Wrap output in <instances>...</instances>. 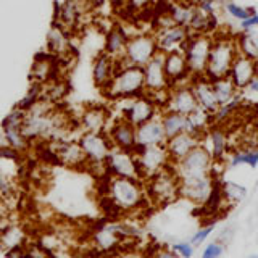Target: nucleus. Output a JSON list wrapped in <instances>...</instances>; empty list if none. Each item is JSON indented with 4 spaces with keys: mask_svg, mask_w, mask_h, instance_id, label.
Segmentation results:
<instances>
[{
    "mask_svg": "<svg viewBox=\"0 0 258 258\" xmlns=\"http://www.w3.org/2000/svg\"><path fill=\"white\" fill-rule=\"evenodd\" d=\"M67 94H68V83L64 79H61V76H60L44 86L42 99H45L47 102H50L52 105H56V107H58V103L67 97Z\"/></svg>",
    "mask_w": 258,
    "mask_h": 258,
    "instance_id": "obj_37",
    "label": "nucleus"
},
{
    "mask_svg": "<svg viewBox=\"0 0 258 258\" xmlns=\"http://www.w3.org/2000/svg\"><path fill=\"white\" fill-rule=\"evenodd\" d=\"M236 47H237V53L258 61V34L255 31L237 34Z\"/></svg>",
    "mask_w": 258,
    "mask_h": 258,
    "instance_id": "obj_35",
    "label": "nucleus"
},
{
    "mask_svg": "<svg viewBox=\"0 0 258 258\" xmlns=\"http://www.w3.org/2000/svg\"><path fill=\"white\" fill-rule=\"evenodd\" d=\"M215 174H210L199 179H189V181H179V197H184L196 205H202L208 199L212 192Z\"/></svg>",
    "mask_w": 258,
    "mask_h": 258,
    "instance_id": "obj_25",
    "label": "nucleus"
},
{
    "mask_svg": "<svg viewBox=\"0 0 258 258\" xmlns=\"http://www.w3.org/2000/svg\"><path fill=\"white\" fill-rule=\"evenodd\" d=\"M223 8H224V12L228 13L229 16H232L234 20H245L248 15H252L255 10L252 7H244V5H239L236 2H231V0H228V2H224L223 4Z\"/></svg>",
    "mask_w": 258,
    "mask_h": 258,
    "instance_id": "obj_43",
    "label": "nucleus"
},
{
    "mask_svg": "<svg viewBox=\"0 0 258 258\" xmlns=\"http://www.w3.org/2000/svg\"><path fill=\"white\" fill-rule=\"evenodd\" d=\"M78 144L86 157V166L99 168L103 171V163L113 149L107 133L105 131L103 133L81 131V134L78 137Z\"/></svg>",
    "mask_w": 258,
    "mask_h": 258,
    "instance_id": "obj_8",
    "label": "nucleus"
},
{
    "mask_svg": "<svg viewBox=\"0 0 258 258\" xmlns=\"http://www.w3.org/2000/svg\"><path fill=\"white\" fill-rule=\"evenodd\" d=\"M187 133L197 136V137H204L205 133L208 131V127L212 126V113H208L202 108H196L192 113H189L187 116Z\"/></svg>",
    "mask_w": 258,
    "mask_h": 258,
    "instance_id": "obj_34",
    "label": "nucleus"
},
{
    "mask_svg": "<svg viewBox=\"0 0 258 258\" xmlns=\"http://www.w3.org/2000/svg\"><path fill=\"white\" fill-rule=\"evenodd\" d=\"M7 258H26V250L23 248V245L10 248L7 250Z\"/></svg>",
    "mask_w": 258,
    "mask_h": 258,
    "instance_id": "obj_49",
    "label": "nucleus"
},
{
    "mask_svg": "<svg viewBox=\"0 0 258 258\" xmlns=\"http://www.w3.org/2000/svg\"><path fill=\"white\" fill-rule=\"evenodd\" d=\"M47 53L53 55L60 63L75 58V47H73V34L64 29L61 24L52 21L45 37Z\"/></svg>",
    "mask_w": 258,
    "mask_h": 258,
    "instance_id": "obj_13",
    "label": "nucleus"
},
{
    "mask_svg": "<svg viewBox=\"0 0 258 258\" xmlns=\"http://www.w3.org/2000/svg\"><path fill=\"white\" fill-rule=\"evenodd\" d=\"M42 94H44V86L39 84V83H32V81H31L26 94H24L23 99L16 103V107L21 108L23 111H26V110H29L32 107V105L37 103L40 99H42Z\"/></svg>",
    "mask_w": 258,
    "mask_h": 258,
    "instance_id": "obj_40",
    "label": "nucleus"
},
{
    "mask_svg": "<svg viewBox=\"0 0 258 258\" xmlns=\"http://www.w3.org/2000/svg\"><path fill=\"white\" fill-rule=\"evenodd\" d=\"M212 42H213V34H190L187 42L182 47V52L185 55V60H187V67L192 78L205 75Z\"/></svg>",
    "mask_w": 258,
    "mask_h": 258,
    "instance_id": "obj_10",
    "label": "nucleus"
},
{
    "mask_svg": "<svg viewBox=\"0 0 258 258\" xmlns=\"http://www.w3.org/2000/svg\"><path fill=\"white\" fill-rule=\"evenodd\" d=\"M190 87L194 97H196L197 107L208 113H213L218 108V100L213 91L212 81L205 76H197L190 79Z\"/></svg>",
    "mask_w": 258,
    "mask_h": 258,
    "instance_id": "obj_29",
    "label": "nucleus"
},
{
    "mask_svg": "<svg viewBox=\"0 0 258 258\" xmlns=\"http://www.w3.org/2000/svg\"><path fill=\"white\" fill-rule=\"evenodd\" d=\"M153 36H155V40H157L158 52L168 53L173 50H182V47L185 45V42H187L190 32L184 26L171 24V26H166L163 29L155 31Z\"/></svg>",
    "mask_w": 258,
    "mask_h": 258,
    "instance_id": "obj_21",
    "label": "nucleus"
},
{
    "mask_svg": "<svg viewBox=\"0 0 258 258\" xmlns=\"http://www.w3.org/2000/svg\"><path fill=\"white\" fill-rule=\"evenodd\" d=\"M111 145L115 149L131 150L136 149V127L123 118H111L108 127L105 129Z\"/></svg>",
    "mask_w": 258,
    "mask_h": 258,
    "instance_id": "obj_20",
    "label": "nucleus"
},
{
    "mask_svg": "<svg viewBox=\"0 0 258 258\" xmlns=\"http://www.w3.org/2000/svg\"><path fill=\"white\" fill-rule=\"evenodd\" d=\"M23 119L24 111L15 107L7 113L2 121V137L7 147H10L16 152H24L29 149L31 142L23 134Z\"/></svg>",
    "mask_w": 258,
    "mask_h": 258,
    "instance_id": "obj_12",
    "label": "nucleus"
},
{
    "mask_svg": "<svg viewBox=\"0 0 258 258\" xmlns=\"http://www.w3.org/2000/svg\"><path fill=\"white\" fill-rule=\"evenodd\" d=\"M169 15V18L177 26L187 28L192 20L194 10H196V4L194 2H185V0H176L171 5L165 7Z\"/></svg>",
    "mask_w": 258,
    "mask_h": 258,
    "instance_id": "obj_33",
    "label": "nucleus"
},
{
    "mask_svg": "<svg viewBox=\"0 0 258 258\" xmlns=\"http://www.w3.org/2000/svg\"><path fill=\"white\" fill-rule=\"evenodd\" d=\"M171 165L174 168L177 177H179V181L199 179V177L210 176L215 166L208 149L202 142L196 145L182 160Z\"/></svg>",
    "mask_w": 258,
    "mask_h": 258,
    "instance_id": "obj_5",
    "label": "nucleus"
},
{
    "mask_svg": "<svg viewBox=\"0 0 258 258\" xmlns=\"http://www.w3.org/2000/svg\"><path fill=\"white\" fill-rule=\"evenodd\" d=\"M163 68L166 73V78L171 86L190 83V71L187 67V60L182 50H173L163 53Z\"/></svg>",
    "mask_w": 258,
    "mask_h": 258,
    "instance_id": "obj_23",
    "label": "nucleus"
},
{
    "mask_svg": "<svg viewBox=\"0 0 258 258\" xmlns=\"http://www.w3.org/2000/svg\"><path fill=\"white\" fill-rule=\"evenodd\" d=\"M60 68L61 63L55 58L50 53H37L34 61L31 64V71H29V79L32 83H39V84H48L50 81L60 78Z\"/></svg>",
    "mask_w": 258,
    "mask_h": 258,
    "instance_id": "obj_19",
    "label": "nucleus"
},
{
    "mask_svg": "<svg viewBox=\"0 0 258 258\" xmlns=\"http://www.w3.org/2000/svg\"><path fill=\"white\" fill-rule=\"evenodd\" d=\"M228 76L232 81V84L236 86L237 91L240 92L242 89H245L255 78H258V61L237 53L229 68Z\"/></svg>",
    "mask_w": 258,
    "mask_h": 258,
    "instance_id": "obj_22",
    "label": "nucleus"
},
{
    "mask_svg": "<svg viewBox=\"0 0 258 258\" xmlns=\"http://www.w3.org/2000/svg\"><path fill=\"white\" fill-rule=\"evenodd\" d=\"M103 171L110 177H136V179H141L136 153L131 150H121L113 147L103 163Z\"/></svg>",
    "mask_w": 258,
    "mask_h": 258,
    "instance_id": "obj_14",
    "label": "nucleus"
},
{
    "mask_svg": "<svg viewBox=\"0 0 258 258\" xmlns=\"http://www.w3.org/2000/svg\"><path fill=\"white\" fill-rule=\"evenodd\" d=\"M226 160H228L229 166L232 168L240 165H248L255 168L258 165V147H240L236 150H231Z\"/></svg>",
    "mask_w": 258,
    "mask_h": 258,
    "instance_id": "obj_36",
    "label": "nucleus"
},
{
    "mask_svg": "<svg viewBox=\"0 0 258 258\" xmlns=\"http://www.w3.org/2000/svg\"><path fill=\"white\" fill-rule=\"evenodd\" d=\"M196 108H197V102H196V97H194L190 83H184V84L169 87L165 105L161 110L176 111V113H181L184 116H187L189 113H192Z\"/></svg>",
    "mask_w": 258,
    "mask_h": 258,
    "instance_id": "obj_17",
    "label": "nucleus"
},
{
    "mask_svg": "<svg viewBox=\"0 0 258 258\" xmlns=\"http://www.w3.org/2000/svg\"><path fill=\"white\" fill-rule=\"evenodd\" d=\"M153 2H155V5L168 7V5H171L173 2H176V0H153Z\"/></svg>",
    "mask_w": 258,
    "mask_h": 258,
    "instance_id": "obj_53",
    "label": "nucleus"
},
{
    "mask_svg": "<svg viewBox=\"0 0 258 258\" xmlns=\"http://www.w3.org/2000/svg\"><path fill=\"white\" fill-rule=\"evenodd\" d=\"M202 141H208V145H204L208 149L210 155H212L213 163H224L231 153L229 136L226 127L223 124H212L205 133V136L202 137Z\"/></svg>",
    "mask_w": 258,
    "mask_h": 258,
    "instance_id": "obj_18",
    "label": "nucleus"
},
{
    "mask_svg": "<svg viewBox=\"0 0 258 258\" xmlns=\"http://www.w3.org/2000/svg\"><path fill=\"white\" fill-rule=\"evenodd\" d=\"M16 184H15V173L7 171L4 166L0 165V197H12L15 194Z\"/></svg>",
    "mask_w": 258,
    "mask_h": 258,
    "instance_id": "obj_42",
    "label": "nucleus"
},
{
    "mask_svg": "<svg viewBox=\"0 0 258 258\" xmlns=\"http://www.w3.org/2000/svg\"><path fill=\"white\" fill-rule=\"evenodd\" d=\"M52 144H53L52 149L55 152L58 163H61L64 166H70V168L86 166V157L79 147L78 139L73 141L68 137V139H61V141H56Z\"/></svg>",
    "mask_w": 258,
    "mask_h": 258,
    "instance_id": "obj_26",
    "label": "nucleus"
},
{
    "mask_svg": "<svg viewBox=\"0 0 258 258\" xmlns=\"http://www.w3.org/2000/svg\"><path fill=\"white\" fill-rule=\"evenodd\" d=\"M89 10L92 8L89 7L87 0H63L55 8L53 21L61 24L71 34H75L83 26V20Z\"/></svg>",
    "mask_w": 258,
    "mask_h": 258,
    "instance_id": "obj_15",
    "label": "nucleus"
},
{
    "mask_svg": "<svg viewBox=\"0 0 258 258\" xmlns=\"http://www.w3.org/2000/svg\"><path fill=\"white\" fill-rule=\"evenodd\" d=\"M24 240V232L18 228H7L0 232V248L2 250H10L15 247L23 245Z\"/></svg>",
    "mask_w": 258,
    "mask_h": 258,
    "instance_id": "obj_39",
    "label": "nucleus"
},
{
    "mask_svg": "<svg viewBox=\"0 0 258 258\" xmlns=\"http://www.w3.org/2000/svg\"><path fill=\"white\" fill-rule=\"evenodd\" d=\"M105 2H107V0H87V4H89V7H91V8H99Z\"/></svg>",
    "mask_w": 258,
    "mask_h": 258,
    "instance_id": "obj_52",
    "label": "nucleus"
},
{
    "mask_svg": "<svg viewBox=\"0 0 258 258\" xmlns=\"http://www.w3.org/2000/svg\"><path fill=\"white\" fill-rule=\"evenodd\" d=\"M113 102H115L116 111H111V118H123L134 127L157 118L161 111L160 105L145 92L131 99H119Z\"/></svg>",
    "mask_w": 258,
    "mask_h": 258,
    "instance_id": "obj_3",
    "label": "nucleus"
},
{
    "mask_svg": "<svg viewBox=\"0 0 258 258\" xmlns=\"http://www.w3.org/2000/svg\"><path fill=\"white\" fill-rule=\"evenodd\" d=\"M185 2H194V0H185Z\"/></svg>",
    "mask_w": 258,
    "mask_h": 258,
    "instance_id": "obj_58",
    "label": "nucleus"
},
{
    "mask_svg": "<svg viewBox=\"0 0 258 258\" xmlns=\"http://www.w3.org/2000/svg\"><path fill=\"white\" fill-rule=\"evenodd\" d=\"M171 250L181 258H192L194 255V245L190 242H177V244L171 247Z\"/></svg>",
    "mask_w": 258,
    "mask_h": 258,
    "instance_id": "obj_46",
    "label": "nucleus"
},
{
    "mask_svg": "<svg viewBox=\"0 0 258 258\" xmlns=\"http://www.w3.org/2000/svg\"><path fill=\"white\" fill-rule=\"evenodd\" d=\"M107 196L123 210V212H131V210L139 208L145 202V189L141 179L136 177H110L108 176V187Z\"/></svg>",
    "mask_w": 258,
    "mask_h": 258,
    "instance_id": "obj_4",
    "label": "nucleus"
},
{
    "mask_svg": "<svg viewBox=\"0 0 258 258\" xmlns=\"http://www.w3.org/2000/svg\"><path fill=\"white\" fill-rule=\"evenodd\" d=\"M212 86H213V91H215V95H216L218 105L229 102L239 92L237 89H236V86L232 84V81L229 79V76H223V78L213 79Z\"/></svg>",
    "mask_w": 258,
    "mask_h": 258,
    "instance_id": "obj_38",
    "label": "nucleus"
},
{
    "mask_svg": "<svg viewBox=\"0 0 258 258\" xmlns=\"http://www.w3.org/2000/svg\"><path fill=\"white\" fill-rule=\"evenodd\" d=\"M157 53L158 47L153 32H136V34H129L123 55V63L142 68Z\"/></svg>",
    "mask_w": 258,
    "mask_h": 258,
    "instance_id": "obj_9",
    "label": "nucleus"
},
{
    "mask_svg": "<svg viewBox=\"0 0 258 258\" xmlns=\"http://www.w3.org/2000/svg\"><path fill=\"white\" fill-rule=\"evenodd\" d=\"M119 60L113 58L111 55L105 53L103 50L95 56L92 61V83L94 86L99 89L100 92H103L111 83L113 76L119 67Z\"/></svg>",
    "mask_w": 258,
    "mask_h": 258,
    "instance_id": "obj_24",
    "label": "nucleus"
},
{
    "mask_svg": "<svg viewBox=\"0 0 258 258\" xmlns=\"http://www.w3.org/2000/svg\"><path fill=\"white\" fill-rule=\"evenodd\" d=\"M152 258H177V255L173 250H160L158 253H155Z\"/></svg>",
    "mask_w": 258,
    "mask_h": 258,
    "instance_id": "obj_51",
    "label": "nucleus"
},
{
    "mask_svg": "<svg viewBox=\"0 0 258 258\" xmlns=\"http://www.w3.org/2000/svg\"><path fill=\"white\" fill-rule=\"evenodd\" d=\"M165 142H166V136L158 116L136 127V149L152 147V145H163Z\"/></svg>",
    "mask_w": 258,
    "mask_h": 258,
    "instance_id": "obj_27",
    "label": "nucleus"
},
{
    "mask_svg": "<svg viewBox=\"0 0 258 258\" xmlns=\"http://www.w3.org/2000/svg\"><path fill=\"white\" fill-rule=\"evenodd\" d=\"M213 229H215V224H205L204 228H200V229L192 236L190 244H192L194 247H196V245H200L202 242L207 240V237L213 232Z\"/></svg>",
    "mask_w": 258,
    "mask_h": 258,
    "instance_id": "obj_45",
    "label": "nucleus"
},
{
    "mask_svg": "<svg viewBox=\"0 0 258 258\" xmlns=\"http://www.w3.org/2000/svg\"><path fill=\"white\" fill-rule=\"evenodd\" d=\"M145 181H147V185H145L147 196L158 205L171 204L179 197V177H177L173 165L166 166Z\"/></svg>",
    "mask_w": 258,
    "mask_h": 258,
    "instance_id": "obj_7",
    "label": "nucleus"
},
{
    "mask_svg": "<svg viewBox=\"0 0 258 258\" xmlns=\"http://www.w3.org/2000/svg\"><path fill=\"white\" fill-rule=\"evenodd\" d=\"M223 197L228 204H237L242 199L247 196V189L244 185H239L236 182H224L221 184Z\"/></svg>",
    "mask_w": 258,
    "mask_h": 258,
    "instance_id": "obj_41",
    "label": "nucleus"
},
{
    "mask_svg": "<svg viewBox=\"0 0 258 258\" xmlns=\"http://www.w3.org/2000/svg\"><path fill=\"white\" fill-rule=\"evenodd\" d=\"M200 142H202L200 137L194 136L187 131L179 133L173 137H168L166 142H165V149L168 152L169 161H171V163H176V161L182 160Z\"/></svg>",
    "mask_w": 258,
    "mask_h": 258,
    "instance_id": "obj_28",
    "label": "nucleus"
},
{
    "mask_svg": "<svg viewBox=\"0 0 258 258\" xmlns=\"http://www.w3.org/2000/svg\"><path fill=\"white\" fill-rule=\"evenodd\" d=\"M224 252V247L223 244L220 242H212V244H208L205 248H204V252H202V258H220Z\"/></svg>",
    "mask_w": 258,
    "mask_h": 258,
    "instance_id": "obj_47",
    "label": "nucleus"
},
{
    "mask_svg": "<svg viewBox=\"0 0 258 258\" xmlns=\"http://www.w3.org/2000/svg\"><path fill=\"white\" fill-rule=\"evenodd\" d=\"M160 123L163 126V131L166 139L168 137H173L179 133L187 131V118L181 113H176V111H169V110H161L160 111Z\"/></svg>",
    "mask_w": 258,
    "mask_h": 258,
    "instance_id": "obj_32",
    "label": "nucleus"
},
{
    "mask_svg": "<svg viewBox=\"0 0 258 258\" xmlns=\"http://www.w3.org/2000/svg\"><path fill=\"white\" fill-rule=\"evenodd\" d=\"M123 7L129 13L139 15L142 12L150 10L152 7H155V2H153V0H124Z\"/></svg>",
    "mask_w": 258,
    "mask_h": 258,
    "instance_id": "obj_44",
    "label": "nucleus"
},
{
    "mask_svg": "<svg viewBox=\"0 0 258 258\" xmlns=\"http://www.w3.org/2000/svg\"><path fill=\"white\" fill-rule=\"evenodd\" d=\"M199 2H204V0H194V4H199Z\"/></svg>",
    "mask_w": 258,
    "mask_h": 258,
    "instance_id": "obj_56",
    "label": "nucleus"
},
{
    "mask_svg": "<svg viewBox=\"0 0 258 258\" xmlns=\"http://www.w3.org/2000/svg\"><path fill=\"white\" fill-rule=\"evenodd\" d=\"M118 258H147V256L141 252H137V250H127V252H123Z\"/></svg>",
    "mask_w": 258,
    "mask_h": 258,
    "instance_id": "obj_50",
    "label": "nucleus"
},
{
    "mask_svg": "<svg viewBox=\"0 0 258 258\" xmlns=\"http://www.w3.org/2000/svg\"><path fill=\"white\" fill-rule=\"evenodd\" d=\"M71 258H91L89 255H73Z\"/></svg>",
    "mask_w": 258,
    "mask_h": 258,
    "instance_id": "obj_54",
    "label": "nucleus"
},
{
    "mask_svg": "<svg viewBox=\"0 0 258 258\" xmlns=\"http://www.w3.org/2000/svg\"><path fill=\"white\" fill-rule=\"evenodd\" d=\"M144 73L141 67L119 63V67L113 76L110 86L102 92L110 100L131 99L144 94Z\"/></svg>",
    "mask_w": 258,
    "mask_h": 258,
    "instance_id": "obj_1",
    "label": "nucleus"
},
{
    "mask_svg": "<svg viewBox=\"0 0 258 258\" xmlns=\"http://www.w3.org/2000/svg\"><path fill=\"white\" fill-rule=\"evenodd\" d=\"M136 161L137 168H139V176L141 181L149 179L153 174L160 173L161 169H165L166 166L171 165L168 157V152L163 145H152V147H142L136 149Z\"/></svg>",
    "mask_w": 258,
    "mask_h": 258,
    "instance_id": "obj_11",
    "label": "nucleus"
},
{
    "mask_svg": "<svg viewBox=\"0 0 258 258\" xmlns=\"http://www.w3.org/2000/svg\"><path fill=\"white\" fill-rule=\"evenodd\" d=\"M78 127L87 133H103L111 121V111L103 105L91 103L83 108L76 118Z\"/></svg>",
    "mask_w": 258,
    "mask_h": 258,
    "instance_id": "obj_16",
    "label": "nucleus"
},
{
    "mask_svg": "<svg viewBox=\"0 0 258 258\" xmlns=\"http://www.w3.org/2000/svg\"><path fill=\"white\" fill-rule=\"evenodd\" d=\"M115 2H118V4H121V5H123V4H124V0H115Z\"/></svg>",
    "mask_w": 258,
    "mask_h": 258,
    "instance_id": "obj_55",
    "label": "nucleus"
},
{
    "mask_svg": "<svg viewBox=\"0 0 258 258\" xmlns=\"http://www.w3.org/2000/svg\"><path fill=\"white\" fill-rule=\"evenodd\" d=\"M248 258H258V255H250Z\"/></svg>",
    "mask_w": 258,
    "mask_h": 258,
    "instance_id": "obj_57",
    "label": "nucleus"
},
{
    "mask_svg": "<svg viewBox=\"0 0 258 258\" xmlns=\"http://www.w3.org/2000/svg\"><path fill=\"white\" fill-rule=\"evenodd\" d=\"M129 34L127 31L121 26V24H113V26L107 31L103 40V52L111 55L113 58H116L119 61H123V55H124V48L127 44Z\"/></svg>",
    "mask_w": 258,
    "mask_h": 258,
    "instance_id": "obj_30",
    "label": "nucleus"
},
{
    "mask_svg": "<svg viewBox=\"0 0 258 258\" xmlns=\"http://www.w3.org/2000/svg\"><path fill=\"white\" fill-rule=\"evenodd\" d=\"M237 55L236 36L232 34H215L212 48L208 53V61L205 68V78L210 81L228 76L229 68Z\"/></svg>",
    "mask_w": 258,
    "mask_h": 258,
    "instance_id": "obj_2",
    "label": "nucleus"
},
{
    "mask_svg": "<svg viewBox=\"0 0 258 258\" xmlns=\"http://www.w3.org/2000/svg\"><path fill=\"white\" fill-rule=\"evenodd\" d=\"M218 23H216V15L213 13H207L202 8L196 5V10H194L192 20L189 23V32L190 34H212L216 29Z\"/></svg>",
    "mask_w": 258,
    "mask_h": 258,
    "instance_id": "obj_31",
    "label": "nucleus"
},
{
    "mask_svg": "<svg viewBox=\"0 0 258 258\" xmlns=\"http://www.w3.org/2000/svg\"><path fill=\"white\" fill-rule=\"evenodd\" d=\"M258 28V13L253 12L252 15H248L245 20L240 21V29L242 32H250V31H255Z\"/></svg>",
    "mask_w": 258,
    "mask_h": 258,
    "instance_id": "obj_48",
    "label": "nucleus"
},
{
    "mask_svg": "<svg viewBox=\"0 0 258 258\" xmlns=\"http://www.w3.org/2000/svg\"><path fill=\"white\" fill-rule=\"evenodd\" d=\"M144 73V91L147 95H150L161 108H163L166 95L171 84L166 78V73L163 68V53L158 52L153 58L145 63L142 67Z\"/></svg>",
    "mask_w": 258,
    "mask_h": 258,
    "instance_id": "obj_6",
    "label": "nucleus"
}]
</instances>
